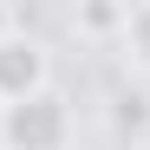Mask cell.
Masks as SVG:
<instances>
[{
	"label": "cell",
	"instance_id": "1",
	"mask_svg": "<svg viewBox=\"0 0 150 150\" xmlns=\"http://www.w3.org/2000/svg\"><path fill=\"white\" fill-rule=\"evenodd\" d=\"M72 105L46 85L20 105H0V150H72Z\"/></svg>",
	"mask_w": 150,
	"mask_h": 150
},
{
	"label": "cell",
	"instance_id": "2",
	"mask_svg": "<svg viewBox=\"0 0 150 150\" xmlns=\"http://www.w3.org/2000/svg\"><path fill=\"white\" fill-rule=\"evenodd\" d=\"M52 85V52H46V39L33 33H7L0 39V105H20V98H33Z\"/></svg>",
	"mask_w": 150,
	"mask_h": 150
},
{
	"label": "cell",
	"instance_id": "3",
	"mask_svg": "<svg viewBox=\"0 0 150 150\" xmlns=\"http://www.w3.org/2000/svg\"><path fill=\"white\" fill-rule=\"evenodd\" d=\"M117 52L131 59L137 72H150V0L124 7V26H117Z\"/></svg>",
	"mask_w": 150,
	"mask_h": 150
},
{
	"label": "cell",
	"instance_id": "4",
	"mask_svg": "<svg viewBox=\"0 0 150 150\" xmlns=\"http://www.w3.org/2000/svg\"><path fill=\"white\" fill-rule=\"evenodd\" d=\"M72 26L79 33H117L124 26V7H72Z\"/></svg>",
	"mask_w": 150,
	"mask_h": 150
},
{
	"label": "cell",
	"instance_id": "5",
	"mask_svg": "<svg viewBox=\"0 0 150 150\" xmlns=\"http://www.w3.org/2000/svg\"><path fill=\"white\" fill-rule=\"evenodd\" d=\"M117 124H124V131H131V124H150V111H144V98H124V105H117Z\"/></svg>",
	"mask_w": 150,
	"mask_h": 150
},
{
	"label": "cell",
	"instance_id": "6",
	"mask_svg": "<svg viewBox=\"0 0 150 150\" xmlns=\"http://www.w3.org/2000/svg\"><path fill=\"white\" fill-rule=\"evenodd\" d=\"M7 33H13V13H7V7H0V39H7Z\"/></svg>",
	"mask_w": 150,
	"mask_h": 150
}]
</instances>
